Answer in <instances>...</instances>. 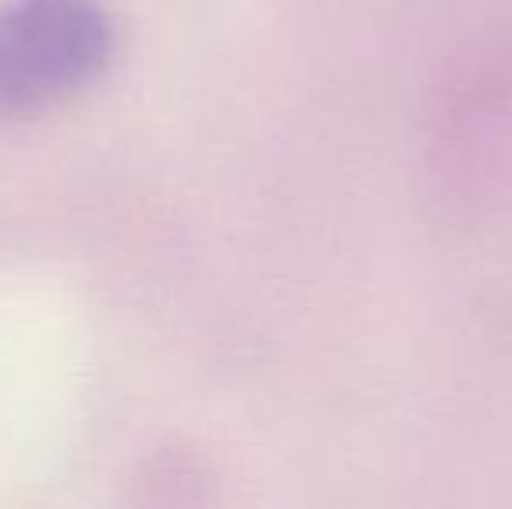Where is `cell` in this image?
<instances>
[{"mask_svg": "<svg viewBox=\"0 0 512 509\" xmlns=\"http://www.w3.org/2000/svg\"><path fill=\"white\" fill-rule=\"evenodd\" d=\"M108 21L95 0H11L0 7V112L25 116L74 95L102 70Z\"/></svg>", "mask_w": 512, "mask_h": 509, "instance_id": "cell-1", "label": "cell"}]
</instances>
